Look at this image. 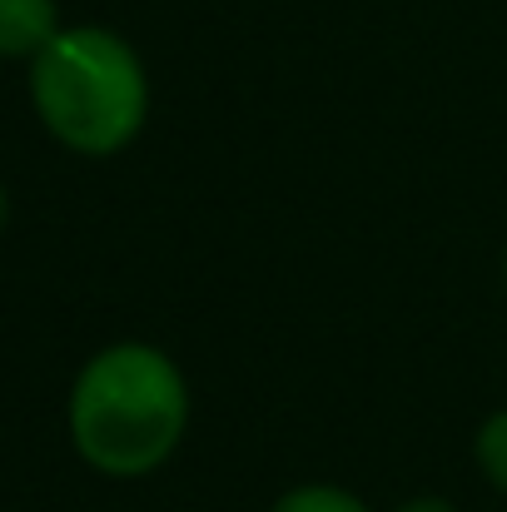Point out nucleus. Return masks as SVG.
<instances>
[{
    "instance_id": "nucleus-5",
    "label": "nucleus",
    "mask_w": 507,
    "mask_h": 512,
    "mask_svg": "<svg viewBox=\"0 0 507 512\" xmlns=\"http://www.w3.org/2000/svg\"><path fill=\"white\" fill-rule=\"evenodd\" d=\"M473 458H478V473L507 498V408L483 418V428L473 438Z\"/></svg>"
},
{
    "instance_id": "nucleus-7",
    "label": "nucleus",
    "mask_w": 507,
    "mask_h": 512,
    "mask_svg": "<svg viewBox=\"0 0 507 512\" xmlns=\"http://www.w3.org/2000/svg\"><path fill=\"white\" fill-rule=\"evenodd\" d=\"M5 224H10V194H5V184H0V234H5Z\"/></svg>"
},
{
    "instance_id": "nucleus-6",
    "label": "nucleus",
    "mask_w": 507,
    "mask_h": 512,
    "mask_svg": "<svg viewBox=\"0 0 507 512\" xmlns=\"http://www.w3.org/2000/svg\"><path fill=\"white\" fill-rule=\"evenodd\" d=\"M393 512H458L448 498H438V493H418V498H408V503H398Z\"/></svg>"
},
{
    "instance_id": "nucleus-2",
    "label": "nucleus",
    "mask_w": 507,
    "mask_h": 512,
    "mask_svg": "<svg viewBox=\"0 0 507 512\" xmlns=\"http://www.w3.org/2000/svg\"><path fill=\"white\" fill-rule=\"evenodd\" d=\"M30 105L50 140L85 160H110L150 120V75L125 35L70 25L30 60Z\"/></svg>"
},
{
    "instance_id": "nucleus-3",
    "label": "nucleus",
    "mask_w": 507,
    "mask_h": 512,
    "mask_svg": "<svg viewBox=\"0 0 507 512\" xmlns=\"http://www.w3.org/2000/svg\"><path fill=\"white\" fill-rule=\"evenodd\" d=\"M60 30L55 0H0V60H35Z\"/></svg>"
},
{
    "instance_id": "nucleus-8",
    "label": "nucleus",
    "mask_w": 507,
    "mask_h": 512,
    "mask_svg": "<svg viewBox=\"0 0 507 512\" xmlns=\"http://www.w3.org/2000/svg\"><path fill=\"white\" fill-rule=\"evenodd\" d=\"M503 289H507V254H503Z\"/></svg>"
},
{
    "instance_id": "nucleus-1",
    "label": "nucleus",
    "mask_w": 507,
    "mask_h": 512,
    "mask_svg": "<svg viewBox=\"0 0 507 512\" xmlns=\"http://www.w3.org/2000/svg\"><path fill=\"white\" fill-rule=\"evenodd\" d=\"M189 383L165 348L140 339L100 348L70 388V443L100 478H150L179 453Z\"/></svg>"
},
{
    "instance_id": "nucleus-4",
    "label": "nucleus",
    "mask_w": 507,
    "mask_h": 512,
    "mask_svg": "<svg viewBox=\"0 0 507 512\" xmlns=\"http://www.w3.org/2000/svg\"><path fill=\"white\" fill-rule=\"evenodd\" d=\"M269 512H373L358 493L334 488V483H304V488H289L284 498H274Z\"/></svg>"
}]
</instances>
